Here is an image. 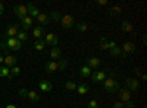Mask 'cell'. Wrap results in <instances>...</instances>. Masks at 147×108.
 <instances>
[{
  "instance_id": "1",
  "label": "cell",
  "mask_w": 147,
  "mask_h": 108,
  "mask_svg": "<svg viewBox=\"0 0 147 108\" xmlns=\"http://www.w3.org/2000/svg\"><path fill=\"white\" fill-rule=\"evenodd\" d=\"M103 88L106 92L109 93H116L121 88H119V82L116 80V75L113 73V72H109V76L105 79L103 82Z\"/></svg>"
},
{
  "instance_id": "2",
  "label": "cell",
  "mask_w": 147,
  "mask_h": 108,
  "mask_svg": "<svg viewBox=\"0 0 147 108\" xmlns=\"http://www.w3.org/2000/svg\"><path fill=\"white\" fill-rule=\"evenodd\" d=\"M0 48L5 50L6 53L9 51H19L22 48V42L16 38H6L0 42Z\"/></svg>"
},
{
  "instance_id": "3",
  "label": "cell",
  "mask_w": 147,
  "mask_h": 108,
  "mask_svg": "<svg viewBox=\"0 0 147 108\" xmlns=\"http://www.w3.org/2000/svg\"><path fill=\"white\" fill-rule=\"evenodd\" d=\"M60 25H62L63 29H72L75 27V19H74L72 15H63L62 19H60Z\"/></svg>"
},
{
  "instance_id": "4",
  "label": "cell",
  "mask_w": 147,
  "mask_h": 108,
  "mask_svg": "<svg viewBox=\"0 0 147 108\" xmlns=\"http://www.w3.org/2000/svg\"><path fill=\"white\" fill-rule=\"evenodd\" d=\"M13 13L18 19H22V18H25L28 16V6L27 5H16L13 7Z\"/></svg>"
},
{
  "instance_id": "5",
  "label": "cell",
  "mask_w": 147,
  "mask_h": 108,
  "mask_svg": "<svg viewBox=\"0 0 147 108\" xmlns=\"http://www.w3.org/2000/svg\"><path fill=\"white\" fill-rule=\"evenodd\" d=\"M18 32H19V28H18L16 25H7L2 37H3L5 40H6V38H16Z\"/></svg>"
},
{
  "instance_id": "6",
  "label": "cell",
  "mask_w": 147,
  "mask_h": 108,
  "mask_svg": "<svg viewBox=\"0 0 147 108\" xmlns=\"http://www.w3.org/2000/svg\"><path fill=\"white\" fill-rule=\"evenodd\" d=\"M106 78H107V72L106 70H96V72L91 73V80L94 83H103Z\"/></svg>"
},
{
  "instance_id": "7",
  "label": "cell",
  "mask_w": 147,
  "mask_h": 108,
  "mask_svg": "<svg viewBox=\"0 0 147 108\" xmlns=\"http://www.w3.org/2000/svg\"><path fill=\"white\" fill-rule=\"evenodd\" d=\"M134 51H136V44L134 42H124V45H122V48H121V56L127 58V56L132 54Z\"/></svg>"
},
{
  "instance_id": "8",
  "label": "cell",
  "mask_w": 147,
  "mask_h": 108,
  "mask_svg": "<svg viewBox=\"0 0 147 108\" xmlns=\"http://www.w3.org/2000/svg\"><path fill=\"white\" fill-rule=\"evenodd\" d=\"M125 89H128V91H138L140 89V82H138V79H134V78H127V80H125Z\"/></svg>"
},
{
  "instance_id": "9",
  "label": "cell",
  "mask_w": 147,
  "mask_h": 108,
  "mask_svg": "<svg viewBox=\"0 0 147 108\" xmlns=\"http://www.w3.org/2000/svg\"><path fill=\"white\" fill-rule=\"evenodd\" d=\"M43 41H44V44L49 45V47H57L59 38H57V35H55V34L50 32V34H46V35H44Z\"/></svg>"
},
{
  "instance_id": "10",
  "label": "cell",
  "mask_w": 147,
  "mask_h": 108,
  "mask_svg": "<svg viewBox=\"0 0 147 108\" xmlns=\"http://www.w3.org/2000/svg\"><path fill=\"white\" fill-rule=\"evenodd\" d=\"M100 64H102V60L99 57H88L85 60V66H88L91 70H97L100 67Z\"/></svg>"
},
{
  "instance_id": "11",
  "label": "cell",
  "mask_w": 147,
  "mask_h": 108,
  "mask_svg": "<svg viewBox=\"0 0 147 108\" xmlns=\"http://www.w3.org/2000/svg\"><path fill=\"white\" fill-rule=\"evenodd\" d=\"M32 22H34V19H32V18H30V16H25V18L19 19V23H21L22 31H25V32H27V29L32 28Z\"/></svg>"
},
{
  "instance_id": "12",
  "label": "cell",
  "mask_w": 147,
  "mask_h": 108,
  "mask_svg": "<svg viewBox=\"0 0 147 108\" xmlns=\"http://www.w3.org/2000/svg\"><path fill=\"white\" fill-rule=\"evenodd\" d=\"M44 70L47 72L49 75H52V73H55V72L59 70V63H57V62H53V60H50V62H47V63H46Z\"/></svg>"
},
{
  "instance_id": "13",
  "label": "cell",
  "mask_w": 147,
  "mask_h": 108,
  "mask_svg": "<svg viewBox=\"0 0 147 108\" xmlns=\"http://www.w3.org/2000/svg\"><path fill=\"white\" fill-rule=\"evenodd\" d=\"M109 54L115 57V56H121V47H118V44L115 41H109Z\"/></svg>"
},
{
  "instance_id": "14",
  "label": "cell",
  "mask_w": 147,
  "mask_h": 108,
  "mask_svg": "<svg viewBox=\"0 0 147 108\" xmlns=\"http://www.w3.org/2000/svg\"><path fill=\"white\" fill-rule=\"evenodd\" d=\"M3 64L5 66H7L9 69L12 67V66H15V64H18V58H16V56H13V54H6L5 56V62H3Z\"/></svg>"
},
{
  "instance_id": "15",
  "label": "cell",
  "mask_w": 147,
  "mask_h": 108,
  "mask_svg": "<svg viewBox=\"0 0 147 108\" xmlns=\"http://www.w3.org/2000/svg\"><path fill=\"white\" fill-rule=\"evenodd\" d=\"M35 21H37V23H38V27H46L49 22H50V18H49V15L47 13H43V12H40L38 13V16L35 18Z\"/></svg>"
},
{
  "instance_id": "16",
  "label": "cell",
  "mask_w": 147,
  "mask_h": 108,
  "mask_svg": "<svg viewBox=\"0 0 147 108\" xmlns=\"http://www.w3.org/2000/svg\"><path fill=\"white\" fill-rule=\"evenodd\" d=\"M38 89L43 92H50L53 89V83L50 80H40L38 82Z\"/></svg>"
},
{
  "instance_id": "17",
  "label": "cell",
  "mask_w": 147,
  "mask_h": 108,
  "mask_svg": "<svg viewBox=\"0 0 147 108\" xmlns=\"http://www.w3.org/2000/svg\"><path fill=\"white\" fill-rule=\"evenodd\" d=\"M44 35H46V32H44V28H43V27L37 25V27L32 29V37H34L35 40H43Z\"/></svg>"
},
{
  "instance_id": "18",
  "label": "cell",
  "mask_w": 147,
  "mask_h": 108,
  "mask_svg": "<svg viewBox=\"0 0 147 108\" xmlns=\"http://www.w3.org/2000/svg\"><path fill=\"white\" fill-rule=\"evenodd\" d=\"M119 92V97H121V101L124 102V104H127V102H129L131 101V92L128 91V89H119L118 91Z\"/></svg>"
},
{
  "instance_id": "19",
  "label": "cell",
  "mask_w": 147,
  "mask_h": 108,
  "mask_svg": "<svg viewBox=\"0 0 147 108\" xmlns=\"http://www.w3.org/2000/svg\"><path fill=\"white\" fill-rule=\"evenodd\" d=\"M121 31L122 32H127V34H131L134 31V25H132L129 21H122L121 22Z\"/></svg>"
},
{
  "instance_id": "20",
  "label": "cell",
  "mask_w": 147,
  "mask_h": 108,
  "mask_svg": "<svg viewBox=\"0 0 147 108\" xmlns=\"http://www.w3.org/2000/svg\"><path fill=\"white\" fill-rule=\"evenodd\" d=\"M28 6V16L30 18H37V16H38V13H40V10H38V7H37L34 3H28L27 5Z\"/></svg>"
},
{
  "instance_id": "21",
  "label": "cell",
  "mask_w": 147,
  "mask_h": 108,
  "mask_svg": "<svg viewBox=\"0 0 147 108\" xmlns=\"http://www.w3.org/2000/svg\"><path fill=\"white\" fill-rule=\"evenodd\" d=\"M60 54H62V51H60L59 47H52L50 48V58H53V62L60 60Z\"/></svg>"
},
{
  "instance_id": "22",
  "label": "cell",
  "mask_w": 147,
  "mask_h": 108,
  "mask_svg": "<svg viewBox=\"0 0 147 108\" xmlns=\"http://www.w3.org/2000/svg\"><path fill=\"white\" fill-rule=\"evenodd\" d=\"M80 95H85L90 92V86L87 85V83H80V85H77V89H75Z\"/></svg>"
},
{
  "instance_id": "23",
  "label": "cell",
  "mask_w": 147,
  "mask_h": 108,
  "mask_svg": "<svg viewBox=\"0 0 147 108\" xmlns=\"http://www.w3.org/2000/svg\"><path fill=\"white\" fill-rule=\"evenodd\" d=\"M0 78H9V79L13 78L10 75V69L7 66H0Z\"/></svg>"
},
{
  "instance_id": "24",
  "label": "cell",
  "mask_w": 147,
  "mask_h": 108,
  "mask_svg": "<svg viewBox=\"0 0 147 108\" xmlns=\"http://www.w3.org/2000/svg\"><path fill=\"white\" fill-rule=\"evenodd\" d=\"M27 99H30L32 102H38L40 101V95L37 93L35 91H28L27 92Z\"/></svg>"
},
{
  "instance_id": "25",
  "label": "cell",
  "mask_w": 147,
  "mask_h": 108,
  "mask_svg": "<svg viewBox=\"0 0 147 108\" xmlns=\"http://www.w3.org/2000/svg\"><path fill=\"white\" fill-rule=\"evenodd\" d=\"M80 75H81V78H90L91 76V69L84 64L82 67H80Z\"/></svg>"
},
{
  "instance_id": "26",
  "label": "cell",
  "mask_w": 147,
  "mask_h": 108,
  "mask_svg": "<svg viewBox=\"0 0 147 108\" xmlns=\"http://www.w3.org/2000/svg\"><path fill=\"white\" fill-rule=\"evenodd\" d=\"M121 12H122V7H121V6L112 5V6H110V9H109V15H110V16H118Z\"/></svg>"
},
{
  "instance_id": "27",
  "label": "cell",
  "mask_w": 147,
  "mask_h": 108,
  "mask_svg": "<svg viewBox=\"0 0 147 108\" xmlns=\"http://www.w3.org/2000/svg\"><path fill=\"white\" fill-rule=\"evenodd\" d=\"M74 28H75L78 32H87L88 31V25L85 22H75V27Z\"/></svg>"
},
{
  "instance_id": "28",
  "label": "cell",
  "mask_w": 147,
  "mask_h": 108,
  "mask_svg": "<svg viewBox=\"0 0 147 108\" xmlns=\"http://www.w3.org/2000/svg\"><path fill=\"white\" fill-rule=\"evenodd\" d=\"M34 48H35V51H43V50L46 48L44 41H43V40H37L35 44H34Z\"/></svg>"
},
{
  "instance_id": "29",
  "label": "cell",
  "mask_w": 147,
  "mask_h": 108,
  "mask_svg": "<svg viewBox=\"0 0 147 108\" xmlns=\"http://www.w3.org/2000/svg\"><path fill=\"white\" fill-rule=\"evenodd\" d=\"M100 48H102L103 51H107V50H109V41H107L106 37H102V38H100Z\"/></svg>"
},
{
  "instance_id": "30",
  "label": "cell",
  "mask_w": 147,
  "mask_h": 108,
  "mask_svg": "<svg viewBox=\"0 0 147 108\" xmlns=\"http://www.w3.org/2000/svg\"><path fill=\"white\" fill-rule=\"evenodd\" d=\"M16 40H19L21 42L27 41V40H28V34H27L25 31H19V32H18V35H16Z\"/></svg>"
},
{
  "instance_id": "31",
  "label": "cell",
  "mask_w": 147,
  "mask_h": 108,
  "mask_svg": "<svg viewBox=\"0 0 147 108\" xmlns=\"http://www.w3.org/2000/svg\"><path fill=\"white\" fill-rule=\"evenodd\" d=\"M63 86H65V89H68V91H75V89H77V83L72 82V80H68Z\"/></svg>"
},
{
  "instance_id": "32",
  "label": "cell",
  "mask_w": 147,
  "mask_h": 108,
  "mask_svg": "<svg viewBox=\"0 0 147 108\" xmlns=\"http://www.w3.org/2000/svg\"><path fill=\"white\" fill-rule=\"evenodd\" d=\"M49 18H52L53 21H59V22H60V19H62V15H60V12H57V10H53Z\"/></svg>"
},
{
  "instance_id": "33",
  "label": "cell",
  "mask_w": 147,
  "mask_h": 108,
  "mask_svg": "<svg viewBox=\"0 0 147 108\" xmlns=\"http://www.w3.org/2000/svg\"><path fill=\"white\" fill-rule=\"evenodd\" d=\"M19 73H21V67H19L18 64H15V66L10 67V75H12V76H18Z\"/></svg>"
},
{
  "instance_id": "34",
  "label": "cell",
  "mask_w": 147,
  "mask_h": 108,
  "mask_svg": "<svg viewBox=\"0 0 147 108\" xmlns=\"http://www.w3.org/2000/svg\"><path fill=\"white\" fill-rule=\"evenodd\" d=\"M57 63H59V70H65L68 67V62H66L65 58H60Z\"/></svg>"
},
{
  "instance_id": "35",
  "label": "cell",
  "mask_w": 147,
  "mask_h": 108,
  "mask_svg": "<svg viewBox=\"0 0 147 108\" xmlns=\"http://www.w3.org/2000/svg\"><path fill=\"white\" fill-rule=\"evenodd\" d=\"M88 108H100L99 107V102H97L96 99H91V101H88V105H87Z\"/></svg>"
},
{
  "instance_id": "36",
  "label": "cell",
  "mask_w": 147,
  "mask_h": 108,
  "mask_svg": "<svg viewBox=\"0 0 147 108\" xmlns=\"http://www.w3.org/2000/svg\"><path fill=\"white\" fill-rule=\"evenodd\" d=\"M27 92H28L27 88H21L19 89V98H27Z\"/></svg>"
},
{
  "instance_id": "37",
  "label": "cell",
  "mask_w": 147,
  "mask_h": 108,
  "mask_svg": "<svg viewBox=\"0 0 147 108\" xmlns=\"http://www.w3.org/2000/svg\"><path fill=\"white\" fill-rule=\"evenodd\" d=\"M112 108H125V104L122 102V101H116L115 104H113V107Z\"/></svg>"
},
{
  "instance_id": "38",
  "label": "cell",
  "mask_w": 147,
  "mask_h": 108,
  "mask_svg": "<svg viewBox=\"0 0 147 108\" xmlns=\"http://www.w3.org/2000/svg\"><path fill=\"white\" fill-rule=\"evenodd\" d=\"M134 73H136V76H138V78H141L143 76V72H141V69H136V70H134Z\"/></svg>"
},
{
  "instance_id": "39",
  "label": "cell",
  "mask_w": 147,
  "mask_h": 108,
  "mask_svg": "<svg viewBox=\"0 0 147 108\" xmlns=\"http://www.w3.org/2000/svg\"><path fill=\"white\" fill-rule=\"evenodd\" d=\"M5 13V5L2 3V2H0V16H2Z\"/></svg>"
},
{
  "instance_id": "40",
  "label": "cell",
  "mask_w": 147,
  "mask_h": 108,
  "mask_svg": "<svg viewBox=\"0 0 147 108\" xmlns=\"http://www.w3.org/2000/svg\"><path fill=\"white\" fill-rule=\"evenodd\" d=\"M97 5H99V6H106V5H107V0H99V2H97Z\"/></svg>"
},
{
  "instance_id": "41",
  "label": "cell",
  "mask_w": 147,
  "mask_h": 108,
  "mask_svg": "<svg viewBox=\"0 0 147 108\" xmlns=\"http://www.w3.org/2000/svg\"><path fill=\"white\" fill-rule=\"evenodd\" d=\"M5 108H18V107H16L15 104H9V105H6Z\"/></svg>"
},
{
  "instance_id": "42",
  "label": "cell",
  "mask_w": 147,
  "mask_h": 108,
  "mask_svg": "<svg viewBox=\"0 0 147 108\" xmlns=\"http://www.w3.org/2000/svg\"><path fill=\"white\" fill-rule=\"evenodd\" d=\"M3 62H5V57L0 54V64H3Z\"/></svg>"
},
{
  "instance_id": "43",
  "label": "cell",
  "mask_w": 147,
  "mask_h": 108,
  "mask_svg": "<svg viewBox=\"0 0 147 108\" xmlns=\"http://www.w3.org/2000/svg\"><path fill=\"white\" fill-rule=\"evenodd\" d=\"M140 79H141V80H143V82H144V80H147V76H146V75H144V73H143V76H141V78H140Z\"/></svg>"
},
{
  "instance_id": "44",
  "label": "cell",
  "mask_w": 147,
  "mask_h": 108,
  "mask_svg": "<svg viewBox=\"0 0 147 108\" xmlns=\"http://www.w3.org/2000/svg\"><path fill=\"white\" fill-rule=\"evenodd\" d=\"M131 108H136V105H134V107H131Z\"/></svg>"
},
{
  "instance_id": "45",
  "label": "cell",
  "mask_w": 147,
  "mask_h": 108,
  "mask_svg": "<svg viewBox=\"0 0 147 108\" xmlns=\"http://www.w3.org/2000/svg\"><path fill=\"white\" fill-rule=\"evenodd\" d=\"M0 108H3V107H2V105H0Z\"/></svg>"
}]
</instances>
